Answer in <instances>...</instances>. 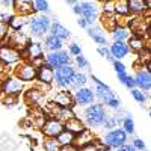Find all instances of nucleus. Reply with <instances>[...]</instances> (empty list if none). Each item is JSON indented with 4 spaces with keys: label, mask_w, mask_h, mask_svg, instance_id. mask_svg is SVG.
Returning <instances> with one entry per match:
<instances>
[{
    "label": "nucleus",
    "mask_w": 151,
    "mask_h": 151,
    "mask_svg": "<svg viewBox=\"0 0 151 151\" xmlns=\"http://www.w3.org/2000/svg\"><path fill=\"white\" fill-rule=\"evenodd\" d=\"M26 56L29 62L35 64L38 60H44V48L40 42H29L26 45Z\"/></svg>",
    "instance_id": "f8f14e48"
},
{
    "label": "nucleus",
    "mask_w": 151,
    "mask_h": 151,
    "mask_svg": "<svg viewBox=\"0 0 151 151\" xmlns=\"http://www.w3.org/2000/svg\"><path fill=\"white\" fill-rule=\"evenodd\" d=\"M92 80L95 82V97H98L100 100H101V104H106L112 109H119L121 107V101L119 98L113 94V91L110 89V88L103 83L101 80H98L97 77H94L92 76Z\"/></svg>",
    "instance_id": "f03ea898"
},
{
    "label": "nucleus",
    "mask_w": 151,
    "mask_h": 151,
    "mask_svg": "<svg viewBox=\"0 0 151 151\" xmlns=\"http://www.w3.org/2000/svg\"><path fill=\"white\" fill-rule=\"evenodd\" d=\"M107 119H109L107 112L101 103H98V104L92 103L85 110V122L89 127H101V125L107 122Z\"/></svg>",
    "instance_id": "f257e3e1"
},
{
    "label": "nucleus",
    "mask_w": 151,
    "mask_h": 151,
    "mask_svg": "<svg viewBox=\"0 0 151 151\" xmlns=\"http://www.w3.org/2000/svg\"><path fill=\"white\" fill-rule=\"evenodd\" d=\"M130 50H134V52H142V48H144V38L142 36H130V42L127 44Z\"/></svg>",
    "instance_id": "bb28decb"
},
{
    "label": "nucleus",
    "mask_w": 151,
    "mask_h": 151,
    "mask_svg": "<svg viewBox=\"0 0 151 151\" xmlns=\"http://www.w3.org/2000/svg\"><path fill=\"white\" fill-rule=\"evenodd\" d=\"M74 98V103L76 104H80V106H85V104H92L94 100H95V92L89 88H79L76 89V94L73 95Z\"/></svg>",
    "instance_id": "9b49d317"
},
{
    "label": "nucleus",
    "mask_w": 151,
    "mask_h": 151,
    "mask_svg": "<svg viewBox=\"0 0 151 151\" xmlns=\"http://www.w3.org/2000/svg\"><path fill=\"white\" fill-rule=\"evenodd\" d=\"M29 26H30V30L35 36H42L45 35L48 30H50V26H52V23H50V18L45 17V15H33L29 21Z\"/></svg>",
    "instance_id": "423d86ee"
},
{
    "label": "nucleus",
    "mask_w": 151,
    "mask_h": 151,
    "mask_svg": "<svg viewBox=\"0 0 151 151\" xmlns=\"http://www.w3.org/2000/svg\"><path fill=\"white\" fill-rule=\"evenodd\" d=\"M132 91V97L136 100L137 103H145V100H147V95L144 94V91H141V89H137V88H133V89H130Z\"/></svg>",
    "instance_id": "473e14b6"
},
{
    "label": "nucleus",
    "mask_w": 151,
    "mask_h": 151,
    "mask_svg": "<svg viewBox=\"0 0 151 151\" xmlns=\"http://www.w3.org/2000/svg\"><path fill=\"white\" fill-rule=\"evenodd\" d=\"M133 80H134V86H137V89L141 91H148L151 88V76L148 71H137Z\"/></svg>",
    "instance_id": "dca6fc26"
},
{
    "label": "nucleus",
    "mask_w": 151,
    "mask_h": 151,
    "mask_svg": "<svg viewBox=\"0 0 151 151\" xmlns=\"http://www.w3.org/2000/svg\"><path fill=\"white\" fill-rule=\"evenodd\" d=\"M27 24V21H26V18L24 17H20V15H14L12 17V20H11V23L8 24V26L11 27V29H14L15 32H18L20 29H23L24 26Z\"/></svg>",
    "instance_id": "cd10ccee"
},
{
    "label": "nucleus",
    "mask_w": 151,
    "mask_h": 151,
    "mask_svg": "<svg viewBox=\"0 0 151 151\" xmlns=\"http://www.w3.org/2000/svg\"><path fill=\"white\" fill-rule=\"evenodd\" d=\"M88 33H89V36L92 38L97 44H100V47H104V44L107 42V38H106V35H104V32H103L101 27H98V26H89V27H88Z\"/></svg>",
    "instance_id": "6ab92c4d"
},
{
    "label": "nucleus",
    "mask_w": 151,
    "mask_h": 151,
    "mask_svg": "<svg viewBox=\"0 0 151 151\" xmlns=\"http://www.w3.org/2000/svg\"><path fill=\"white\" fill-rule=\"evenodd\" d=\"M129 6V12H133V14H141L145 9H148L150 3L148 2H141V0H130L127 2Z\"/></svg>",
    "instance_id": "a878e982"
},
{
    "label": "nucleus",
    "mask_w": 151,
    "mask_h": 151,
    "mask_svg": "<svg viewBox=\"0 0 151 151\" xmlns=\"http://www.w3.org/2000/svg\"><path fill=\"white\" fill-rule=\"evenodd\" d=\"M79 151H100V148L97 147V144H95L94 141H91V142H85V144L79 148Z\"/></svg>",
    "instance_id": "f704fd0d"
},
{
    "label": "nucleus",
    "mask_w": 151,
    "mask_h": 151,
    "mask_svg": "<svg viewBox=\"0 0 151 151\" xmlns=\"http://www.w3.org/2000/svg\"><path fill=\"white\" fill-rule=\"evenodd\" d=\"M118 151H134V148L130 145V144H124L118 148Z\"/></svg>",
    "instance_id": "79ce46f5"
},
{
    "label": "nucleus",
    "mask_w": 151,
    "mask_h": 151,
    "mask_svg": "<svg viewBox=\"0 0 151 151\" xmlns=\"http://www.w3.org/2000/svg\"><path fill=\"white\" fill-rule=\"evenodd\" d=\"M77 15H82V18H85L88 21V24H94L97 15H98V9L94 3L91 2H80V3H76L74 5V9H73Z\"/></svg>",
    "instance_id": "20e7f679"
},
{
    "label": "nucleus",
    "mask_w": 151,
    "mask_h": 151,
    "mask_svg": "<svg viewBox=\"0 0 151 151\" xmlns=\"http://www.w3.org/2000/svg\"><path fill=\"white\" fill-rule=\"evenodd\" d=\"M8 36V24H5L2 20H0V41L5 40Z\"/></svg>",
    "instance_id": "58836bf2"
},
{
    "label": "nucleus",
    "mask_w": 151,
    "mask_h": 151,
    "mask_svg": "<svg viewBox=\"0 0 151 151\" xmlns=\"http://www.w3.org/2000/svg\"><path fill=\"white\" fill-rule=\"evenodd\" d=\"M98 53L101 55L103 58H107L109 60H112V62H113V58L110 56V52H109V48H106V47H98Z\"/></svg>",
    "instance_id": "ea45409f"
},
{
    "label": "nucleus",
    "mask_w": 151,
    "mask_h": 151,
    "mask_svg": "<svg viewBox=\"0 0 151 151\" xmlns=\"http://www.w3.org/2000/svg\"><path fill=\"white\" fill-rule=\"evenodd\" d=\"M132 147L134 148V151H144L145 150V142L142 139H134L133 144H132Z\"/></svg>",
    "instance_id": "4c0bfd02"
},
{
    "label": "nucleus",
    "mask_w": 151,
    "mask_h": 151,
    "mask_svg": "<svg viewBox=\"0 0 151 151\" xmlns=\"http://www.w3.org/2000/svg\"><path fill=\"white\" fill-rule=\"evenodd\" d=\"M74 74H76V71H74V68L71 65L60 67V68L55 70V82L60 88H71Z\"/></svg>",
    "instance_id": "39448f33"
},
{
    "label": "nucleus",
    "mask_w": 151,
    "mask_h": 151,
    "mask_svg": "<svg viewBox=\"0 0 151 151\" xmlns=\"http://www.w3.org/2000/svg\"><path fill=\"white\" fill-rule=\"evenodd\" d=\"M70 55H73V56H80L82 55V48L77 42L70 44Z\"/></svg>",
    "instance_id": "e433bc0d"
},
{
    "label": "nucleus",
    "mask_w": 151,
    "mask_h": 151,
    "mask_svg": "<svg viewBox=\"0 0 151 151\" xmlns=\"http://www.w3.org/2000/svg\"><path fill=\"white\" fill-rule=\"evenodd\" d=\"M109 52H110V56L113 59H124L125 56H127L130 53V48L127 45V42H113L110 47H109Z\"/></svg>",
    "instance_id": "2eb2a0df"
},
{
    "label": "nucleus",
    "mask_w": 151,
    "mask_h": 151,
    "mask_svg": "<svg viewBox=\"0 0 151 151\" xmlns=\"http://www.w3.org/2000/svg\"><path fill=\"white\" fill-rule=\"evenodd\" d=\"M44 148H45V151H59L60 147H59L56 139H48V141H45Z\"/></svg>",
    "instance_id": "72a5a7b5"
},
{
    "label": "nucleus",
    "mask_w": 151,
    "mask_h": 151,
    "mask_svg": "<svg viewBox=\"0 0 151 151\" xmlns=\"http://www.w3.org/2000/svg\"><path fill=\"white\" fill-rule=\"evenodd\" d=\"M76 137L71 132H68V130H65L64 129V132H62L58 137H56V141H58V144H59V147H67V145H74V142H76Z\"/></svg>",
    "instance_id": "b1692460"
},
{
    "label": "nucleus",
    "mask_w": 151,
    "mask_h": 151,
    "mask_svg": "<svg viewBox=\"0 0 151 151\" xmlns=\"http://www.w3.org/2000/svg\"><path fill=\"white\" fill-rule=\"evenodd\" d=\"M44 64L50 67L52 70H58L60 67L70 65V55L64 50H58V52H50L44 58Z\"/></svg>",
    "instance_id": "7ed1b4c3"
},
{
    "label": "nucleus",
    "mask_w": 151,
    "mask_h": 151,
    "mask_svg": "<svg viewBox=\"0 0 151 151\" xmlns=\"http://www.w3.org/2000/svg\"><path fill=\"white\" fill-rule=\"evenodd\" d=\"M76 64H77V67H79V68H82V70L89 67V64H88V60H86V58H85L83 55L76 56Z\"/></svg>",
    "instance_id": "c9c22d12"
},
{
    "label": "nucleus",
    "mask_w": 151,
    "mask_h": 151,
    "mask_svg": "<svg viewBox=\"0 0 151 151\" xmlns=\"http://www.w3.org/2000/svg\"><path fill=\"white\" fill-rule=\"evenodd\" d=\"M88 77L85 73H76L74 74V79H73V88H76V89H79V88H83L85 83H86Z\"/></svg>",
    "instance_id": "c756f323"
},
{
    "label": "nucleus",
    "mask_w": 151,
    "mask_h": 151,
    "mask_svg": "<svg viewBox=\"0 0 151 151\" xmlns=\"http://www.w3.org/2000/svg\"><path fill=\"white\" fill-rule=\"evenodd\" d=\"M21 56H23V53L20 50L11 47V45H0V60H2L3 64L12 65V64H15V62H18L21 59Z\"/></svg>",
    "instance_id": "9d476101"
},
{
    "label": "nucleus",
    "mask_w": 151,
    "mask_h": 151,
    "mask_svg": "<svg viewBox=\"0 0 151 151\" xmlns=\"http://www.w3.org/2000/svg\"><path fill=\"white\" fill-rule=\"evenodd\" d=\"M42 133L50 137V139H56V137L64 132V122H60L59 119L56 118H52V119H45L42 127H41Z\"/></svg>",
    "instance_id": "1a4fd4ad"
},
{
    "label": "nucleus",
    "mask_w": 151,
    "mask_h": 151,
    "mask_svg": "<svg viewBox=\"0 0 151 151\" xmlns=\"http://www.w3.org/2000/svg\"><path fill=\"white\" fill-rule=\"evenodd\" d=\"M36 79L44 85H52L55 82V70H52L50 67H47L45 64L38 67V73H36Z\"/></svg>",
    "instance_id": "4468645a"
},
{
    "label": "nucleus",
    "mask_w": 151,
    "mask_h": 151,
    "mask_svg": "<svg viewBox=\"0 0 151 151\" xmlns=\"http://www.w3.org/2000/svg\"><path fill=\"white\" fill-rule=\"evenodd\" d=\"M77 23H79V26H80V27H83V29H88V27H89V24H88V21H86L85 18H82V17L79 18V21H77Z\"/></svg>",
    "instance_id": "37998d69"
},
{
    "label": "nucleus",
    "mask_w": 151,
    "mask_h": 151,
    "mask_svg": "<svg viewBox=\"0 0 151 151\" xmlns=\"http://www.w3.org/2000/svg\"><path fill=\"white\" fill-rule=\"evenodd\" d=\"M122 130L125 132V133H134V121H133V118H132V115H125L124 118H122Z\"/></svg>",
    "instance_id": "c85d7f7f"
},
{
    "label": "nucleus",
    "mask_w": 151,
    "mask_h": 151,
    "mask_svg": "<svg viewBox=\"0 0 151 151\" xmlns=\"http://www.w3.org/2000/svg\"><path fill=\"white\" fill-rule=\"evenodd\" d=\"M55 103L59 106V109H71L74 104V98L68 91H62L55 97Z\"/></svg>",
    "instance_id": "a211bd4d"
},
{
    "label": "nucleus",
    "mask_w": 151,
    "mask_h": 151,
    "mask_svg": "<svg viewBox=\"0 0 151 151\" xmlns=\"http://www.w3.org/2000/svg\"><path fill=\"white\" fill-rule=\"evenodd\" d=\"M2 88H3V92L8 95H18L23 91V82L18 80L17 77H11L3 82Z\"/></svg>",
    "instance_id": "ddd939ff"
},
{
    "label": "nucleus",
    "mask_w": 151,
    "mask_h": 151,
    "mask_svg": "<svg viewBox=\"0 0 151 151\" xmlns=\"http://www.w3.org/2000/svg\"><path fill=\"white\" fill-rule=\"evenodd\" d=\"M112 38H113V42H125L130 38V32L125 27L116 26L112 30Z\"/></svg>",
    "instance_id": "4be33fe9"
},
{
    "label": "nucleus",
    "mask_w": 151,
    "mask_h": 151,
    "mask_svg": "<svg viewBox=\"0 0 151 151\" xmlns=\"http://www.w3.org/2000/svg\"><path fill=\"white\" fill-rule=\"evenodd\" d=\"M127 142V133L122 129H112L104 136V144L110 148H119Z\"/></svg>",
    "instance_id": "6e6552de"
},
{
    "label": "nucleus",
    "mask_w": 151,
    "mask_h": 151,
    "mask_svg": "<svg viewBox=\"0 0 151 151\" xmlns=\"http://www.w3.org/2000/svg\"><path fill=\"white\" fill-rule=\"evenodd\" d=\"M113 67H115V73L118 76V80L125 86V83H127L129 77H130V74L127 73V68H125L124 64H121L119 60H113Z\"/></svg>",
    "instance_id": "5701e85b"
},
{
    "label": "nucleus",
    "mask_w": 151,
    "mask_h": 151,
    "mask_svg": "<svg viewBox=\"0 0 151 151\" xmlns=\"http://www.w3.org/2000/svg\"><path fill=\"white\" fill-rule=\"evenodd\" d=\"M36 73H38V67L32 62L26 60L20 64L15 70V77L21 82H30V80H35L36 79Z\"/></svg>",
    "instance_id": "0eeeda50"
},
{
    "label": "nucleus",
    "mask_w": 151,
    "mask_h": 151,
    "mask_svg": "<svg viewBox=\"0 0 151 151\" xmlns=\"http://www.w3.org/2000/svg\"><path fill=\"white\" fill-rule=\"evenodd\" d=\"M32 5H33L35 12H48L50 11L48 2H44V0H35V2H32Z\"/></svg>",
    "instance_id": "7c9ffc66"
},
{
    "label": "nucleus",
    "mask_w": 151,
    "mask_h": 151,
    "mask_svg": "<svg viewBox=\"0 0 151 151\" xmlns=\"http://www.w3.org/2000/svg\"><path fill=\"white\" fill-rule=\"evenodd\" d=\"M64 129L65 130H68V132H71L76 137L77 136H80V134H83L85 132H86V129H85V124L82 122V119H79V118H71V119H68L67 121V124H64Z\"/></svg>",
    "instance_id": "f3484780"
},
{
    "label": "nucleus",
    "mask_w": 151,
    "mask_h": 151,
    "mask_svg": "<svg viewBox=\"0 0 151 151\" xmlns=\"http://www.w3.org/2000/svg\"><path fill=\"white\" fill-rule=\"evenodd\" d=\"M50 35H53V36H56V38H59L60 41H64V40H68L70 38V30L65 27V26H62L60 23H53L52 26H50Z\"/></svg>",
    "instance_id": "aec40b11"
},
{
    "label": "nucleus",
    "mask_w": 151,
    "mask_h": 151,
    "mask_svg": "<svg viewBox=\"0 0 151 151\" xmlns=\"http://www.w3.org/2000/svg\"><path fill=\"white\" fill-rule=\"evenodd\" d=\"M59 151H79V148L76 145H67V147H60Z\"/></svg>",
    "instance_id": "a19ab883"
},
{
    "label": "nucleus",
    "mask_w": 151,
    "mask_h": 151,
    "mask_svg": "<svg viewBox=\"0 0 151 151\" xmlns=\"http://www.w3.org/2000/svg\"><path fill=\"white\" fill-rule=\"evenodd\" d=\"M14 9L18 12L20 17H24V18H26V15L35 12L32 2H26V0H23V2H14Z\"/></svg>",
    "instance_id": "412c9836"
},
{
    "label": "nucleus",
    "mask_w": 151,
    "mask_h": 151,
    "mask_svg": "<svg viewBox=\"0 0 151 151\" xmlns=\"http://www.w3.org/2000/svg\"><path fill=\"white\" fill-rule=\"evenodd\" d=\"M115 14H118V15H127V14H130L127 2H116L115 3Z\"/></svg>",
    "instance_id": "2f4dec72"
},
{
    "label": "nucleus",
    "mask_w": 151,
    "mask_h": 151,
    "mask_svg": "<svg viewBox=\"0 0 151 151\" xmlns=\"http://www.w3.org/2000/svg\"><path fill=\"white\" fill-rule=\"evenodd\" d=\"M62 47H64V41H60L59 38L53 35H48L45 38V48L50 52H58V50H62Z\"/></svg>",
    "instance_id": "393cba45"
}]
</instances>
